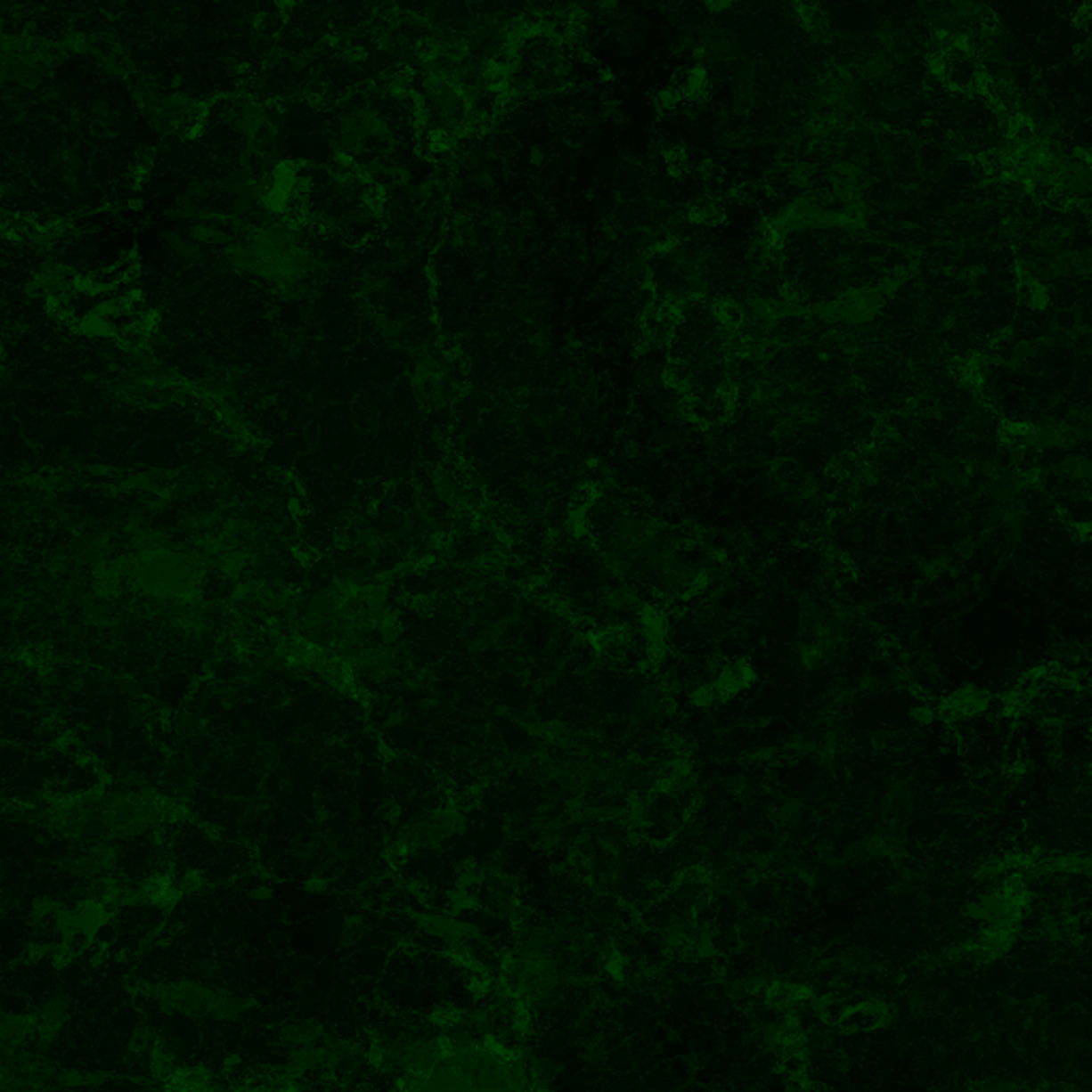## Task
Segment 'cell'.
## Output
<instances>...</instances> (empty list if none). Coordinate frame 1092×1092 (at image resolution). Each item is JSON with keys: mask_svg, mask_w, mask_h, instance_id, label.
<instances>
[{"mask_svg": "<svg viewBox=\"0 0 1092 1092\" xmlns=\"http://www.w3.org/2000/svg\"><path fill=\"white\" fill-rule=\"evenodd\" d=\"M593 521L599 555L630 585L662 598L700 585L702 557L674 527L625 504H608Z\"/></svg>", "mask_w": 1092, "mask_h": 1092, "instance_id": "1", "label": "cell"}, {"mask_svg": "<svg viewBox=\"0 0 1092 1092\" xmlns=\"http://www.w3.org/2000/svg\"><path fill=\"white\" fill-rule=\"evenodd\" d=\"M885 1018H888V1014H885V1009L881 1007V1005L862 1003L856 1005V1007H847L841 1024L853 1031H873L884 1024Z\"/></svg>", "mask_w": 1092, "mask_h": 1092, "instance_id": "2", "label": "cell"}]
</instances>
